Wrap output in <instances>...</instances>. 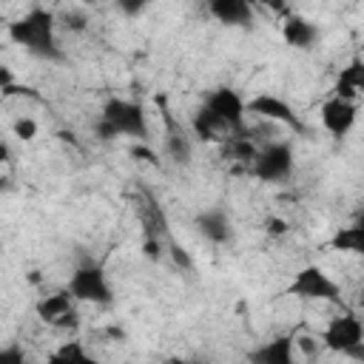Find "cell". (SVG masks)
<instances>
[{"label":"cell","mask_w":364,"mask_h":364,"mask_svg":"<svg viewBox=\"0 0 364 364\" xmlns=\"http://www.w3.org/2000/svg\"><path fill=\"white\" fill-rule=\"evenodd\" d=\"M57 28H60L57 14L51 9L34 6L26 14H20L17 20H11L6 31H9V40L14 46H20L23 51H28L31 57L46 60V63H63L65 51L60 46Z\"/></svg>","instance_id":"obj_1"},{"label":"cell","mask_w":364,"mask_h":364,"mask_svg":"<svg viewBox=\"0 0 364 364\" xmlns=\"http://www.w3.org/2000/svg\"><path fill=\"white\" fill-rule=\"evenodd\" d=\"M97 136L100 139H134V142H148L151 139V125L145 117V108L136 100L125 97H108L102 102L100 119H97Z\"/></svg>","instance_id":"obj_2"},{"label":"cell","mask_w":364,"mask_h":364,"mask_svg":"<svg viewBox=\"0 0 364 364\" xmlns=\"http://www.w3.org/2000/svg\"><path fill=\"white\" fill-rule=\"evenodd\" d=\"M287 296H296L301 301H324V304H333V307H344L341 284L321 264H304L293 276V282L287 287Z\"/></svg>","instance_id":"obj_3"},{"label":"cell","mask_w":364,"mask_h":364,"mask_svg":"<svg viewBox=\"0 0 364 364\" xmlns=\"http://www.w3.org/2000/svg\"><path fill=\"white\" fill-rule=\"evenodd\" d=\"M321 344L330 353H341V355H350V358H364V321L350 310L333 316L321 330Z\"/></svg>","instance_id":"obj_4"},{"label":"cell","mask_w":364,"mask_h":364,"mask_svg":"<svg viewBox=\"0 0 364 364\" xmlns=\"http://www.w3.org/2000/svg\"><path fill=\"white\" fill-rule=\"evenodd\" d=\"M293 145L284 142V139H273V142H264L259 145V154L256 159L247 165V173L259 182H267V185H276V182H284L290 179L293 173Z\"/></svg>","instance_id":"obj_5"},{"label":"cell","mask_w":364,"mask_h":364,"mask_svg":"<svg viewBox=\"0 0 364 364\" xmlns=\"http://www.w3.org/2000/svg\"><path fill=\"white\" fill-rule=\"evenodd\" d=\"M65 287L71 290V296L80 304H100V307L114 304V287L108 282V273L94 262H85V264L74 267Z\"/></svg>","instance_id":"obj_6"},{"label":"cell","mask_w":364,"mask_h":364,"mask_svg":"<svg viewBox=\"0 0 364 364\" xmlns=\"http://www.w3.org/2000/svg\"><path fill=\"white\" fill-rule=\"evenodd\" d=\"M202 105H205L210 114H216V117L228 125V131H230L233 136L250 134V131H247V100H245L236 88L219 85V88H213V91L202 100Z\"/></svg>","instance_id":"obj_7"},{"label":"cell","mask_w":364,"mask_h":364,"mask_svg":"<svg viewBox=\"0 0 364 364\" xmlns=\"http://www.w3.org/2000/svg\"><path fill=\"white\" fill-rule=\"evenodd\" d=\"M77 299L71 296L68 287L63 290H54L48 296H43L37 304H34V313L43 324L48 327H57V330H77L80 327V313H77Z\"/></svg>","instance_id":"obj_8"},{"label":"cell","mask_w":364,"mask_h":364,"mask_svg":"<svg viewBox=\"0 0 364 364\" xmlns=\"http://www.w3.org/2000/svg\"><path fill=\"white\" fill-rule=\"evenodd\" d=\"M247 114H250V117H259V119H267V122H279V125L293 128V131H299V134L307 131L304 122H301V117L293 111V105H290L284 97L270 94V91H262V94L250 97V100H247Z\"/></svg>","instance_id":"obj_9"},{"label":"cell","mask_w":364,"mask_h":364,"mask_svg":"<svg viewBox=\"0 0 364 364\" xmlns=\"http://www.w3.org/2000/svg\"><path fill=\"white\" fill-rule=\"evenodd\" d=\"M318 117H321V128H324L333 139H344V136H350V131H353L355 122H358V108H355L353 100L333 94V97H327V100L321 102Z\"/></svg>","instance_id":"obj_10"},{"label":"cell","mask_w":364,"mask_h":364,"mask_svg":"<svg viewBox=\"0 0 364 364\" xmlns=\"http://www.w3.org/2000/svg\"><path fill=\"white\" fill-rule=\"evenodd\" d=\"M202 9L228 28L253 26V0H199Z\"/></svg>","instance_id":"obj_11"},{"label":"cell","mask_w":364,"mask_h":364,"mask_svg":"<svg viewBox=\"0 0 364 364\" xmlns=\"http://www.w3.org/2000/svg\"><path fill=\"white\" fill-rule=\"evenodd\" d=\"M193 228L202 239H208L210 245H225L230 242L233 236V222H230V213L225 208H205L193 216Z\"/></svg>","instance_id":"obj_12"},{"label":"cell","mask_w":364,"mask_h":364,"mask_svg":"<svg viewBox=\"0 0 364 364\" xmlns=\"http://www.w3.org/2000/svg\"><path fill=\"white\" fill-rule=\"evenodd\" d=\"M282 40L290 48H296V51H310L321 40V28L310 17H301V14H293L290 11L284 17V23H282Z\"/></svg>","instance_id":"obj_13"},{"label":"cell","mask_w":364,"mask_h":364,"mask_svg":"<svg viewBox=\"0 0 364 364\" xmlns=\"http://www.w3.org/2000/svg\"><path fill=\"white\" fill-rule=\"evenodd\" d=\"M247 358L256 361V364H293V358H296V336H290V333L276 336V338L259 344L256 350H250Z\"/></svg>","instance_id":"obj_14"},{"label":"cell","mask_w":364,"mask_h":364,"mask_svg":"<svg viewBox=\"0 0 364 364\" xmlns=\"http://www.w3.org/2000/svg\"><path fill=\"white\" fill-rule=\"evenodd\" d=\"M191 134L196 136V139H202V142H228L233 134L228 131V125L216 117V114H210L205 105H199L196 111H193V117H191Z\"/></svg>","instance_id":"obj_15"},{"label":"cell","mask_w":364,"mask_h":364,"mask_svg":"<svg viewBox=\"0 0 364 364\" xmlns=\"http://www.w3.org/2000/svg\"><path fill=\"white\" fill-rule=\"evenodd\" d=\"M165 151H168L171 162H176V165H191V159H193V136L182 125H176L171 117H168V128H165Z\"/></svg>","instance_id":"obj_16"},{"label":"cell","mask_w":364,"mask_h":364,"mask_svg":"<svg viewBox=\"0 0 364 364\" xmlns=\"http://www.w3.org/2000/svg\"><path fill=\"white\" fill-rule=\"evenodd\" d=\"M333 94L347 97V100H355L358 94H364V60H361V57H353V60L341 68Z\"/></svg>","instance_id":"obj_17"},{"label":"cell","mask_w":364,"mask_h":364,"mask_svg":"<svg viewBox=\"0 0 364 364\" xmlns=\"http://www.w3.org/2000/svg\"><path fill=\"white\" fill-rule=\"evenodd\" d=\"M330 247L333 250H341V253H353V256H364V228L358 222L347 225V228H338L330 239Z\"/></svg>","instance_id":"obj_18"},{"label":"cell","mask_w":364,"mask_h":364,"mask_svg":"<svg viewBox=\"0 0 364 364\" xmlns=\"http://www.w3.org/2000/svg\"><path fill=\"white\" fill-rule=\"evenodd\" d=\"M225 151L230 154V159L233 162H242L245 168L256 159V154H259V145L250 139V134H239V136H230L228 142H225Z\"/></svg>","instance_id":"obj_19"},{"label":"cell","mask_w":364,"mask_h":364,"mask_svg":"<svg viewBox=\"0 0 364 364\" xmlns=\"http://www.w3.org/2000/svg\"><path fill=\"white\" fill-rule=\"evenodd\" d=\"M51 361H60V364H85V361H91V353L85 350L82 341H63L51 353Z\"/></svg>","instance_id":"obj_20"},{"label":"cell","mask_w":364,"mask_h":364,"mask_svg":"<svg viewBox=\"0 0 364 364\" xmlns=\"http://www.w3.org/2000/svg\"><path fill=\"white\" fill-rule=\"evenodd\" d=\"M60 26H63L68 34H80V31L88 28V17H85V11H65V14L60 17Z\"/></svg>","instance_id":"obj_21"},{"label":"cell","mask_w":364,"mask_h":364,"mask_svg":"<svg viewBox=\"0 0 364 364\" xmlns=\"http://www.w3.org/2000/svg\"><path fill=\"white\" fill-rule=\"evenodd\" d=\"M11 134H14L17 139L28 142V139H34V136H37V122H34L31 117H17V119H14V125H11Z\"/></svg>","instance_id":"obj_22"},{"label":"cell","mask_w":364,"mask_h":364,"mask_svg":"<svg viewBox=\"0 0 364 364\" xmlns=\"http://www.w3.org/2000/svg\"><path fill=\"white\" fill-rule=\"evenodd\" d=\"M151 3L154 0H114V6L119 9V14H125V17H139Z\"/></svg>","instance_id":"obj_23"},{"label":"cell","mask_w":364,"mask_h":364,"mask_svg":"<svg viewBox=\"0 0 364 364\" xmlns=\"http://www.w3.org/2000/svg\"><path fill=\"white\" fill-rule=\"evenodd\" d=\"M168 253H171V259H173L176 267H182V270H193V262H191V256H188L185 247H179L176 242H168Z\"/></svg>","instance_id":"obj_24"},{"label":"cell","mask_w":364,"mask_h":364,"mask_svg":"<svg viewBox=\"0 0 364 364\" xmlns=\"http://www.w3.org/2000/svg\"><path fill=\"white\" fill-rule=\"evenodd\" d=\"M264 230H267L270 236H284V233H287V222L279 219V216H267V219H264Z\"/></svg>","instance_id":"obj_25"},{"label":"cell","mask_w":364,"mask_h":364,"mask_svg":"<svg viewBox=\"0 0 364 364\" xmlns=\"http://www.w3.org/2000/svg\"><path fill=\"white\" fill-rule=\"evenodd\" d=\"M253 3H262L264 9H270V11L282 14V17H287V14H290V11H287V0H253Z\"/></svg>","instance_id":"obj_26"},{"label":"cell","mask_w":364,"mask_h":364,"mask_svg":"<svg viewBox=\"0 0 364 364\" xmlns=\"http://www.w3.org/2000/svg\"><path fill=\"white\" fill-rule=\"evenodd\" d=\"M0 358H3V361H9V358L23 361V353H20V350H3V353H0Z\"/></svg>","instance_id":"obj_27"},{"label":"cell","mask_w":364,"mask_h":364,"mask_svg":"<svg viewBox=\"0 0 364 364\" xmlns=\"http://www.w3.org/2000/svg\"><path fill=\"white\" fill-rule=\"evenodd\" d=\"M355 222H358V225H361V228H364V208H361V210H358V216H355Z\"/></svg>","instance_id":"obj_28"},{"label":"cell","mask_w":364,"mask_h":364,"mask_svg":"<svg viewBox=\"0 0 364 364\" xmlns=\"http://www.w3.org/2000/svg\"><path fill=\"white\" fill-rule=\"evenodd\" d=\"M361 301H364V290H361Z\"/></svg>","instance_id":"obj_29"}]
</instances>
